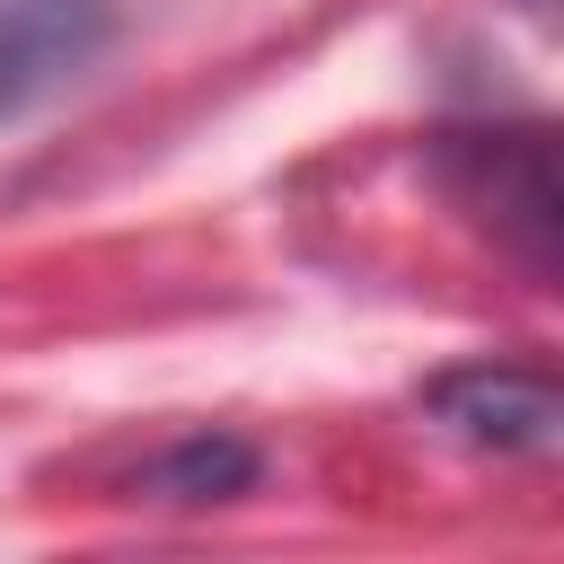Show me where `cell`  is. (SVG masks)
Instances as JSON below:
<instances>
[{"mask_svg":"<svg viewBox=\"0 0 564 564\" xmlns=\"http://www.w3.org/2000/svg\"><path fill=\"white\" fill-rule=\"evenodd\" d=\"M449 194L494 229V247L546 291L564 273V185H555V141L546 123H494V132H449L441 141Z\"/></svg>","mask_w":564,"mask_h":564,"instance_id":"obj_1","label":"cell"},{"mask_svg":"<svg viewBox=\"0 0 564 564\" xmlns=\"http://www.w3.org/2000/svg\"><path fill=\"white\" fill-rule=\"evenodd\" d=\"M423 414L476 458H546L564 441V397L538 361H458L423 388Z\"/></svg>","mask_w":564,"mask_h":564,"instance_id":"obj_2","label":"cell"},{"mask_svg":"<svg viewBox=\"0 0 564 564\" xmlns=\"http://www.w3.org/2000/svg\"><path fill=\"white\" fill-rule=\"evenodd\" d=\"M115 44V0H0V123Z\"/></svg>","mask_w":564,"mask_h":564,"instance_id":"obj_3","label":"cell"},{"mask_svg":"<svg viewBox=\"0 0 564 564\" xmlns=\"http://www.w3.org/2000/svg\"><path fill=\"white\" fill-rule=\"evenodd\" d=\"M256 485V449L238 441V432H185V441H167L150 467H141V494L150 502H238Z\"/></svg>","mask_w":564,"mask_h":564,"instance_id":"obj_4","label":"cell"}]
</instances>
